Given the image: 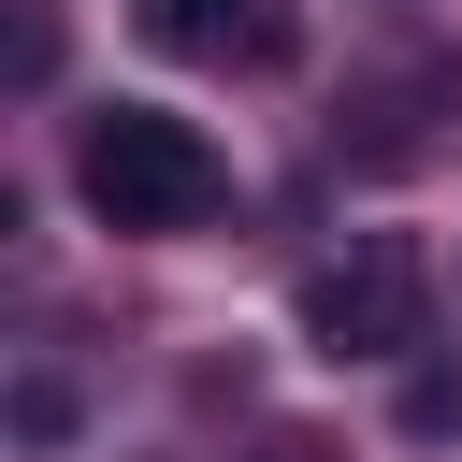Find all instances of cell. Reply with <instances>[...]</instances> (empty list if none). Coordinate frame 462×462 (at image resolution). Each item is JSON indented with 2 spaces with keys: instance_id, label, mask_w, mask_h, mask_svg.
Instances as JSON below:
<instances>
[{
  "instance_id": "obj_3",
  "label": "cell",
  "mask_w": 462,
  "mask_h": 462,
  "mask_svg": "<svg viewBox=\"0 0 462 462\" xmlns=\"http://www.w3.org/2000/svg\"><path fill=\"white\" fill-rule=\"evenodd\" d=\"M130 14H144L159 58H231L245 43V0H130Z\"/></svg>"
},
{
  "instance_id": "obj_2",
  "label": "cell",
  "mask_w": 462,
  "mask_h": 462,
  "mask_svg": "<svg viewBox=\"0 0 462 462\" xmlns=\"http://www.w3.org/2000/svg\"><path fill=\"white\" fill-rule=\"evenodd\" d=\"M419 332H433V274H419L404 231H361L346 260L303 274V346L318 361H404Z\"/></svg>"
},
{
  "instance_id": "obj_1",
  "label": "cell",
  "mask_w": 462,
  "mask_h": 462,
  "mask_svg": "<svg viewBox=\"0 0 462 462\" xmlns=\"http://www.w3.org/2000/svg\"><path fill=\"white\" fill-rule=\"evenodd\" d=\"M72 188H87L101 231H202V217L231 202V159H217L188 116H159V101H101V116L72 130Z\"/></svg>"
}]
</instances>
